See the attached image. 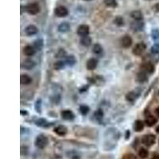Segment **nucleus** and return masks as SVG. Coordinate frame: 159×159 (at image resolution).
<instances>
[{"label":"nucleus","mask_w":159,"mask_h":159,"mask_svg":"<svg viewBox=\"0 0 159 159\" xmlns=\"http://www.w3.org/2000/svg\"><path fill=\"white\" fill-rule=\"evenodd\" d=\"M35 146L38 149H44L47 147L48 143H49V140L48 138L44 134H39L37 135L36 139H35Z\"/></svg>","instance_id":"nucleus-1"},{"label":"nucleus","mask_w":159,"mask_h":159,"mask_svg":"<svg viewBox=\"0 0 159 159\" xmlns=\"http://www.w3.org/2000/svg\"><path fill=\"white\" fill-rule=\"evenodd\" d=\"M25 10L30 15H37L40 12V6L37 3H30L26 7Z\"/></svg>","instance_id":"nucleus-2"},{"label":"nucleus","mask_w":159,"mask_h":159,"mask_svg":"<svg viewBox=\"0 0 159 159\" xmlns=\"http://www.w3.org/2000/svg\"><path fill=\"white\" fill-rule=\"evenodd\" d=\"M156 137L154 134H147L142 137V142L147 147H151L155 143Z\"/></svg>","instance_id":"nucleus-3"},{"label":"nucleus","mask_w":159,"mask_h":159,"mask_svg":"<svg viewBox=\"0 0 159 159\" xmlns=\"http://www.w3.org/2000/svg\"><path fill=\"white\" fill-rule=\"evenodd\" d=\"M54 14L56 16L59 18H64L66 17L69 14V11H68V9L64 6H60V7H57L56 9L54 10Z\"/></svg>","instance_id":"nucleus-4"},{"label":"nucleus","mask_w":159,"mask_h":159,"mask_svg":"<svg viewBox=\"0 0 159 159\" xmlns=\"http://www.w3.org/2000/svg\"><path fill=\"white\" fill-rule=\"evenodd\" d=\"M147 49V45L146 44H144L143 42L138 43L137 45H135V46L133 49V53L136 56H139L143 53L145 50Z\"/></svg>","instance_id":"nucleus-5"},{"label":"nucleus","mask_w":159,"mask_h":159,"mask_svg":"<svg viewBox=\"0 0 159 159\" xmlns=\"http://www.w3.org/2000/svg\"><path fill=\"white\" fill-rule=\"evenodd\" d=\"M89 26L87 25H80L77 29V34L80 37H85L89 34Z\"/></svg>","instance_id":"nucleus-6"},{"label":"nucleus","mask_w":159,"mask_h":159,"mask_svg":"<svg viewBox=\"0 0 159 159\" xmlns=\"http://www.w3.org/2000/svg\"><path fill=\"white\" fill-rule=\"evenodd\" d=\"M36 65V63L31 59H26L23 63H22V68L24 69L30 70L34 69Z\"/></svg>","instance_id":"nucleus-7"},{"label":"nucleus","mask_w":159,"mask_h":159,"mask_svg":"<svg viewBox=\"0 0 159 159\" xmlns=\"http://www.w3.org/2000/svg\"><path fill=\"white\" fill-rule=\"evenodd\" d=\"M142 71L147 72V73H153L154 72V65L150 62H145L141 65Z\"/></svg>","instance_id":"nucleus-8"},{"label":"nucleus","mask_w":159,"mask_h":159,"mask_svg":"<svg viewBox=\"0 0 159 159\" xmlns=\"http://www.w3.org/2000/svg\"><path fill=\"white\" fill-rule=\"evenodd\" d=\"M132 38L130 37L129 35H125L121 39V45L123 47L129 48L132 45Z\"/></svg>","instance_id":"nucleus-9"},{"label":"nucleus","mask_w":159,"mask_h":159,"mask_svg":"<svg viewBox=\"0 0 159 159\" xmlns=\"http://www.w3.org/2000/svg\"><path fill=\"white\" fill-rule=\"evenodd\" d=\"M54 132L57 135H60V136H64L65 134H67L68 129L67 127L63 126V125H60V126H57V127L54 128Z\"/></svg>","instance_id":"nucleus-10"},{"label":"nucleus","mask_w":159,"mask_h":159,"mask_svg":"<svg viewBox=\"0 0 159 159\" xmlns=\"http://www.w3.org/2000/svg\"><path fill=\"white\" fill-rule=\"evenodd\" d=\"M38 32L37 26H35L34 25H29L26 26L25 29V33L28 36H33V35L37 34Z\"/></svg>","instance_id":"nucleus-11"},{"label":"nucleus","mask_w":159,"mask_h":159,"mask_svg":"<svg viewBox=\"0 0 159 159\" xmlns=\"http://www.w3.org/2000/svg\"><path fill=\"white\" fill-rule=\"evenodd\" d=\"M61 117L65 120H72L74 119V114L72 111L70 110H64L61 112Z\"/></svg>","instance_id":"nucleus-12"},{"label":"nucleus","mask_w":159,"mask_h":159,"mask_svg":"<svg viewBox=\"0 0 159 159\" xmlns=\"http://www.w3.org/2000/svg\"><path fill=\"white\" fill-rule=\"evenodd\" d=\"M23 53H24V54L28 56V57H31V56H34V55L35 54L36 50H35V48L34 47V45H28L24 47V49H23Z\"/></svg>","instance_id":"nucleus-13"},{"label":"nucleus","mask_w":159,"mask_h":159,"mask_svg":"<svg viewBox=\"0 0 159 159\" xmlns=\"http://www.w3.org/2000/svg\"><path fill=\"white\" fill-rule=\"evenodd\" d=\"M98 65V61L96 58H90L87 61V69L88 70H94L97 67Z\"/></svg>","instance_id":"nucleus-14"},{"label":"nucleus","mask_w":159,"mask_h":159,"mask_svg":"<svg viewBox=\"0 0 159 159\" xmlns=\"http://www.w3.org/2000/svg\"><path fill=\"white\" fill-rule=\"evenodd\" d=\"M157 122H158V120L153 115H148V116H147L146 119H145V123L147 124V126H148L150 127L154 126L157 123Z\"/></svg>","instance_id":"nucleus-15"},{"label":"nucleus","mask_w":159,"mask_h":159,"mask_svg":"<svg viewBox=\"0 0 159 159\" xmlns=\"http://www.w3.org/2000/svg\"><path fill=\"white\" fill-rule=\"evenodd\" d=\"M139 92H135V91H132V92H130L126 96V99H127V100H128L129 102H134V101L136 100V99L139 97Z\"/></svg>","instance_id":"nucleus-16"},{"label":"nucleus","mask_w":159,"mask_h":159,"mask_svg":"<svg viewBox=\"0 0 159 159\" xmlns=\"http://www.w3.org/2000/svg\"><path fill=\"white\" fill-rule=\"evenodd\" d=\"M148 79V77H147V72H143V71H141L139 72L137 75V81L139 83H144L146 82Z\"/></svg>","instance_id":"nucleus-17"},{"label":"nucleus","mask_w":159,"mask_h":159,"mask_svg":"<svg viewBox=\"0 0 159 159\" xmlns=\"http://www.w3.org/2000/svg\"><path fill=\"white\" fill-rule=\"evenodd\" d=\"M32 81V79L30 76H28L26 74L21 75V77H20V82L21 84L23 85H30V83Z\"/></svg>","instance_id":"nucleus-18"},{"label":"nucleus","mask_w":159,"mask_h":159,"mask_svg":"<svg viewBox=\"0 0 159 159\" xmlns=\"http://www.w3.org/2000/svg\"><path fill=\"white\" fill-rule=\"evenodd\" d=\"M134 130L136 132L142 131V130L144 129V123L141 120H136L134 123Z\"/></svg>","instance_id":"nucleus-19"},{"label":"nucleus","mask_w":159,"mask_h":159,"mask_svg":"<svg viewBox=\"0 0 159 159\" xmlns=\"http://www.w3.org/2000/svg\"><path fill=\"white\" fill-rule=\"evenodd\" d=\"M131 16L132 18H134L135 21H142V18H143V15L142 13L140 11V10H134V11H132L131 14Z\"/></svg>","instance_id":"nucleus-20"},{"label":"nucleus","mask_w":159,"mask_h":159,"mask_svg":"<svg viewBox=\"0 0 159 159\" xmlns=\"http://www.w3.org/2000/svg\"><path fill=\"white\" fill-rule=\"evenodd\" d=\"M35 123H36L37 126L41 127H50V125H51L50 123H49L47 120H45V119H37V120H36V122H35Z\"/></svg>","instance_id":"nucleus-21"},{"label":"nucleus","mask_w":159,"mask_h":159,"mask_svg":"<svg viewBox=\"0 0 159 159\" xmlns=\"http://www.w3.org/2000/svg\"><path fill=\"white\" fill-rule=\"evenodd\" d=\"M70 30V25L68 23L65 22L62 23L61 24H60L58 26V30L61 33H66Z\"/></svg>","instance_id":"nucleus-22"},{"label":"nucleus","mask_w":159,"mask_h":159,"mask_svg":"<svg viewBox=\"0 0 159 159\" xmlns=\"http://www.w3.org/2000/svg\"><path fill=\"white\" fill-rule=\"evenodd\" d=\"M80 43L84 46H89L92 44V38L88 36L82 37V38L80 39Z\"/></svg>","instance_id":"nucleus-23"},{"label":"nucleus","mask_w":159,"mask_h":159,"mask_svg":"<svg viewBox=\"0 0 159 159\" xmlns=\"http://www.w3.org/2000/svg\"><path fill=\"white\" fill-rule=\"evenodd\" d=\"M76 61H77V60H76L74 56H72V55L68 56L65 61V64L68 65H69V66H72V65H74L75 64H76Z\"/></svg>","instance_id":"nucleus-24"},{"label":"nucleus","mask_w":159,"mask_h":159,"mask_svg":"<svg viewBox=\"0 0 159 159\" xmlns=\"http://www.w3.org/2000/svg\"><path fill=\"white\" fill-rule=\"evenodd\" d=\"M131 28L134 30H142L143 28V23L142 21H136L131 24Z\"/></svg>","instance_id":"nucleus-25"},{"label":"nucleus","mask_w":159,"mask_h":159,"mask_svg":"<svg viewBox=\"0 0 159 159\" xmlns=\"http://www.w3.org/2000/svg\"><path fill=\"white\" fill-rule=\"evenodd\" d=\"M43 45H44V42H43V40L42 39L36 40L34 42V47L36 50H41L43 48Z\"/></svg>","instance_id":"nucleus-26"},{"label":"nucleus","mask_w":159,"mask_h":159,"mask_svg":"<svg viewBox=\"0 0 159 159\" xmlns=\"http://www.w3.org/2000/svg\"><path fill=\"white\" fill-rule=\"evenodd\" d=\"M92 52L94 53L95 54H101L103 53L102 46L99 45V44H96V45H94L93 48H92Z\"/></svg>","instance_id":"nucleus-27"},{"label":"nucleus","mask_w":159,"mask_h":159,"mask_svg":"<svg viewBox=\"0 0 159 159\" xmlns=\"http://www.w3.org/2000/svg\"><path fill=\"white\" fill-rule=\"evenodd\" d=\"M149 155V151L145 148H141L139 150V156L142 159L147 158V157Z\"/></svg>","instance_id":"nucleus-28"},{"label":"nucleus","mask_w":159,"mask_h":159,"mask_svg":"<svg viewBox=\"0 0 159 159\" xmlns=\"http://www.w3.org/2000/svg\"><path fill=\"white\" fill-rule=\"evenodd\" d=\"M105 5L108 7H116L118 3H117L116 0H104Z\"/></svg>","instance_id":"nucleus-29"},{"label":"nucleus","mask_w":159,"mask_h":159,"mask_svg":"<svg viewBox=\"0 0 159 159\" xmlns=\"http://www.w3.org/2000/svg\"><path fill=\"white\" fill-rule=\"evenodd\" d=\"M80 114L83 115H87L89 112V107L87 105H81L80 107Z\"/></svg>","instance_id":"nucleus-30"},{"label":"nucleus","mask_w":159,"mask_h":159,"mask_svg":"<svg viewBox=\"0 0 159 159\" xmlns=\"http://www.w3.org/2000/svg\"><path fill=\"white\" fill-rule=\"evenodd\" d=\"M65 62H64V61H57V62H56L54 64V68L55 69H64L65 68Z\"/></svg>","instance_id":"nucleus-31"},{"label":"nucleus","mask_w":159,"mask_h":159,"mask_svg":"<svg viewBox=\"0 0 159 159\" xmlns=\"http://www.w3.org/2000/svg\"><path fill=\"white\" fill-rule=\"evenodd\" d=\"M94 116L96 117V119L97 120H100V119H102L103 116H104V113H103V111L101 110H98L96 112L94 113Z\"/></svg>","instance_id":"nucleus-32"},{"label":"nucleus","mask_w":159,"mask_h":159,"mask_svg":"<svg viewBox=\"0 0 159 159\" xmlns=\"http://www.w3.org/2000/svg\"><path fill=\"white\" fill-rule=\"evenodd\" d=\"M152 38L154 40H157L159 38V30L158 29H154V30H152L151 33Z\"/></svg>","instance_id":"nucleus-33"},{"label":"nucleus","mask_w":159,"mask_h":159,"mask_svg":"<svg viewBox=\"0 0 159 159\" xmlns=\"http://www.w3.org/2000/svg\"><path fill=\"white\" fill-rule=\"evenodd\" d=\"M115 24H117V25L120 26L123 25V19L121 17H117L115 19Z\"/></svg>","instance_id":"nucleus-34"},{"label":"nucleus","mask_w":159,"mask_h":159,"mask_svg":"<svg viewBox=\"0 0 159 159\" xmlns=\"http://www.w3.org/2000/svg\"><path fill=\"white\" fill-rule=\"evenodd\" d=\"M122 159H137V158H136V157L134 156V154H125L124 156L123 157Z\"/></svg>","instance_id":"nucleus-35"},{"label":"nucleus","mask_w":159,"mask_h":159,"mask_svg":"<svg viewBox=\"0 0 159 159\" xmlns=\"http://www.w3.org/2000/svg\"><path fill=\"white\" fill-rule=\"evenodd\" d=\"M151 52L153 53H159V45H155L151 48Z\"/></svg>","instance_id":"nucleus-36"},{"label":"nucleus","mask_w":159,"mask_h":159,"mask_svg":"<svg viewBox=\"0 0 159 159\" xmlns=\"http://www.w3.org/2000/svg\"><path fill=\"white\" fill-rule=\"evenodd\" d=\"M35 108L37 110V112H41V99L37 100V103H36V105H35Z\"/></svg>","instance_id":"nucleus-37"},{"label":"nucleus","mask_w":159,"mask_h":159,"mask_svg":"<svg viewBox=\"0 0 159 159\" xmlns=\"http://www.w3.org/2000/svg\"><path fill=\"white\" fill-rule=\"evenodd\" d=\"M57 54V57H64L65 56V51L63 50H60Z\"/></svg>","instance_id":"nucleus-38"},{"label":"nucleus","mask_w":159,"mask_h":159,"mask_svg":"<svg viewBox=\"0 0 159 159\" xmlns=\"http://www.w3.org/2000/svg\"><path fill=\"white\" fill-rule=\"evenodd\" d=\"M151 159H159V154H154V156L152 157Z\"/></svg>","instance_id":"nucleus-39"},{"label":"nucleus","mask_w":159,"mask_h":159,"mask_svg":"<svg viewBox=\"0 0 159 159\" xmlns=\"http://www.w3.org/2000/svg\"><path fill=\"white\" fill-rule=\"evenodd\" d=\"M27 112L26 111H23V110H22L21 111V115H27Z\"/></svg>","instance_id":"nucleus-40"},{"label":"nucleus","mask_w":159,"mask_h":159,"mask_svg":"<svg viewBox=\"0 0 159 159\" xmlns=\"http://www.w3.org/2000/svg\"><path fill=\"white\" fill-rule=\"evenodd\" d=\"M155 112H156L157 115H158V117H159V107H157L156 110H155Z\"/></svg>","instance_id":"nucleus-41"},{"label":"nucleus","mask_w":159,"mask_h":159,"mask_svg":"<svg viewBox=\"0 0 159 159\" xmlns=\"http://www.w3.org/2000/svg\"><path fill=\"white\" fill-rule=\"evenodd\" d=\"M155 10H156V11L159 12V3H158V4L155 6Z\"/></svg>","instance_id":"nucleus-42"},{"label":"nucleus","mask_w":159,"mask_h":159,"mask_svg":"<svg viewBox=\"0 0 159 159\" xmlns=\"http://www.w3.org/2000/svg\"><path fill=\"white\" fill-rule=\"evenodd\" d=\"M156 131H157V133H158V134H159V126L156 128Z\"/></svg>","instance_id":"nucleus-43"},{"label":"nucleus","mask_w":159,"mask_h":159,"mask_svg":"<svg viewBox=\"0 0 159 159\" xmlns=\"http://www.w3.org/2000/svg\"><path fill=\"white\" fill-rule=\"evenodd\" d=\"M85 1H90V0H85Z\"/></svg>","instance_id":"nucleus-44"}]
</instances>
